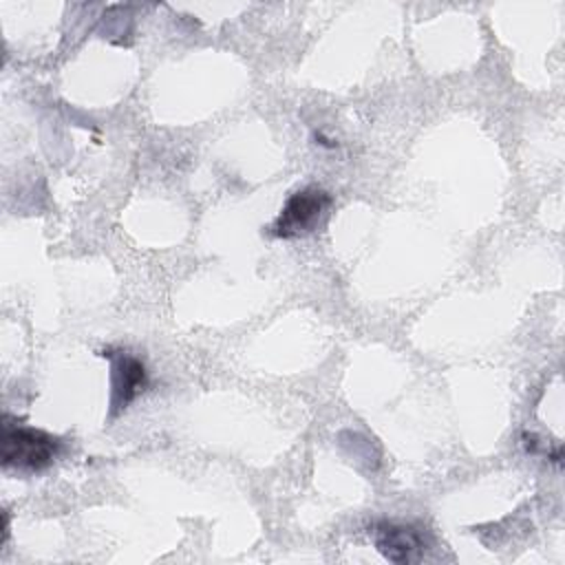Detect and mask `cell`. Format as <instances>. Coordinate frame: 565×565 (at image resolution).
I'll list each match as a JSON object with an SVG mask.
<instances>
[{"mask_svg": "<svg viewBox=\"0 0 565 565\" xmlns=\"http://www.w3.org/2000/svg\"><path fill=\"white\" fill-rule=\"evenodd\" d=\"M62 448V441L44 430L9 424V417H4L2 424V466L15 468L20 472H40L49 468L57 452Z\"/></svg>", "mask_w": 565, "mask_h": 565, "instance_id": "6da1fadb", "label": "cell"}, {"mask_svg": "<svg viewBox=\"0 0 565 565\" xmlns=\"http://www.w3.org/2000/svg\"><path fill=\"white\" fill-rule=\"evenodd\" d=\"M331 205V194L322 188L309 185L294 192L282 205L278 218L271 223L269 234L276 238H296L316 230L322 214Z\"/></svg>", "mask_w": 565, "mask_h": 565, "instance_id": "7a4b0ae2", "label": "cell"}, {"mask_svg": "<svg viewBox=\"0 0 565 565\" xmlns=\"http://www.w3.org/2000/svg\"><path fill=\"white\" fill-rule=\"evenodd\" d=\"M373 541L377 552L391 563L419 561L428 547L424 527L397 521L377 523L373 530Z\"/></svg>", "mask_w": 565, "mask_h": 565, "instance_id": "3957f363", "label": "cell"}, {"mask_svg": "<svg viewBox=\"0 0 565 565\" xmlns=\"http://www.w3.org/2000/svg\"><path fill=\"white\" fill-rule=\"evenodd\" d=\"M110 358V415L124 411L148 384L146 366L139 358L128 353H106Z\"/></svg>", "mask_w": 565, "mask_h": 565, "instance_id": "277c9868", "label": "cell"}]
</instances>
